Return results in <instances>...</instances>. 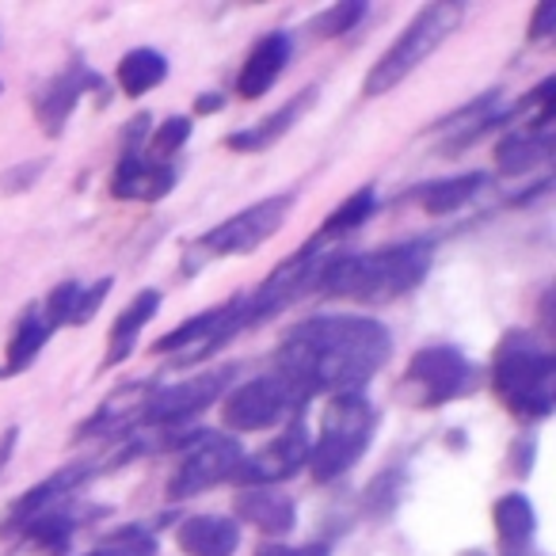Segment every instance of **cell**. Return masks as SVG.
Listing matches in <instances>:
<instances>
[{"mask_svg":"<svg viewBox=\"0 0 556 556\" xmlns=\"http://www.w3.org/2000/svg\"><path fill=\"white\" fill-rule=\"evenodd\" d=\"M477 386V366L465 358V351L450 343H434L412 355L408 370L401 378V396L412 408H442L472 393Z\"/></svg>","mask_w":556,"mask_h":556,"instance_id":"ba28073f","label":"cell"},{"mask_svg":"<svg viewBox=\"0 0 556 556\" xmlns=\"http://www.w3.org/2000/svg\"><path fill=\"white\" fill-rule=\"evenodd\" d=\"M548 35H556V4L541 0L538 9H533V16H530V27H526V39H530V42H545Z\"/></svg>","mask_w":556,"mask_h":556,"instance_id":"836d02e7","label":"cell"},{"mask_svg":"<svg viewBox=\"0 0 556 556\" xmlns=\"http://www.w3.org/2000/svg\"><path fill=\"white\" fill-rule=\"evenodd\" d=\"M225 108V96L222 92H202L199 100H194V115H214V111Z\"/></svg>","mask_w":556,"mask_h":556,"instance_id":"74e56055","label":"cell"},{"mask_svg":"<svg viewBox=\"0 0 556 556\" xmlns=\"http://www.w3.org/2000/svg\"><path fill=\"white\" fill-rule=\"evenodd\" d=\"M332 260L325 244L317 240H305L290 260H282L267 278H263L260 287L248 290L244 305H240V320H244V332L248 328H260L263 320L278 317L282 309H290L294 302H302L305 294L320 287V275H325V263Z\"/></svg>","mask_w":556,"mask_h":556,"instance_id":"8992f818","label":"cell"},{"mask_svg":"<svg viewBox=\"0 0 556 556\" xmlns=\"http://www.w3.org/2000/svg\"><path fill=\"white\" fill-rule=\"evenodd\" d=\"M58 325L47 317V309H42V302L27 305L24 313H20L16 328H12V340L4 343V363H0V381L4 378H20V374H27L35 363H39V355L47 351V343L54 340Z\"/></svg>","mask_w":556,"mask_h":556,"instance_id":"ffe728a7","label":"cell"},{"mask_svg":"<svg viewBox=\"0 0 556 556\" xmlns=\"http://www.w3.org/2000/svg\"><path fill=\"white\" fill-rule=\"evenodd\" d=\"M366 507H381L389 515V510L396 507V472H381L378 480L370 484V492H366Z\"/></svg>","mask_w":556,"mask_h":556,"instance_id":"e575fe53","label":"cell"},{"mask_svg":"<svg viewBox=\"0 0 556 556\" xmlns=\"http://www.w3.org/2000/svg\"><path fill=\"white\" fill-rule=\"evenodd\" d=\"M294 214V194H270L263 202H252L240 214L225 217L222 225H214L210 232H202L191 248H187V260H229V255H248L260 252L270 237H275L287 217Z\"/></svg>","mask_w":556,"mask_h":556,"instance_id":"52a82bcc","label":"cell"},{"mask_svg":"<svg viewBox=\"0 0 556 556\" xmlns=\"http://www.w3.org/2000/svg\"><path fill=\"white\" fill-rule=\"evenodd\" d=\"M88 472H96V465L80 462V465H70V469L50 472V477L39 480V484H31L9 507V515H4V522H0V533H4V538H9V533H20L35 515H42V510H50V507H58V503L73 500V492L85 484Z\"/></svg>","mask_w":556,"mask_h":556,"instance_id":"9a60e30c","label":"cell"},{"mask_svg":"<svg viewBox=\"0 0 556 556\" xmlns=\"http://www.w3.org/2000/svg\"><path fill=\"white\" fill-rule=\"evenodd\" d=\"M317 96H320V88L313 85V88H302L298 96H290L282 108L275 111V115H267V118H260L255 126H244V130H232L229 138H225V149L229 153H263V149H270L275 141H282L290 130H294L298 123L305 118V111L317 103Z\"/></svg>","mask_w":556,"mask_h":556,"instance_id":"ac0fdd59","label":"cell"},{"mask_svg":"<svg viewBox=\"0 0 556 556\" xmlns=\"http://www.w3.org/2000/svg\"><path fill=\"white\" fill-rule=\"evenodd\" d=\"M290 58H294V39L287 31H270L248 50L244 65L237 73V96L244 103L263 100V96L275 88V80L287 73Z\"/></svg>","mask_w":556,"mask_h":556,"instance_id":"2e32d148","label":"cell"},{"mask_svg":"<svg viewBox=\"0 0 556 556\" xmlns=\"http://www.w3.org/2000/svg\"><path fill=\"white\" fill-rule=\"evenodd\" d=\"M115 80H118V88H123V96L141 100V96H149L153 88H161L164 80H168V58L153 47L130 50V54L118 62Z\"/></svg>","mask_w":556,"mask_h":556,"instance_id":"4316f807","label":"cell"},{"mask_svg":"<svg viewBox=\"0 0 556 556\" xmlns=\"http://www.w3.org/2000/svg\"><path fill=\"white\" fill-rule=\"evenodd\" d=\"M366 16H370V9H366L363 0H348V4H332L328 12H320L309 31L317 35V39H340V35L355 31Z\"/></svg>","mask_w":556,"mask_h":556,"instance_id":"1f68e13d","label":"cell"},{"mask_svg":"<svg viewBox=\"0 0 556 556\" xmlns=\"http://www.w3.org/2000/svg\"><path fill=\"white\" fill-rule=\"evenodd\" d=\"M374 431H378V408L366 401V393L332 396L325 416H320V431L309 446L305 469L313 472L317 484H332L336 477H343L363 462Z\"/></svg>","mask_w":556,"mask_h":556,"instance_id":"5b68a950","label":"cell"},{"mask_svg":"<svg viewBox=\"0 0 556 556\" xmlns=\"http://www.w3.org/2000/svg\"><path fill=\"white\" fill-rule=\"evenodd\" d=\"M240 305H244V294H232L229 302H222V305H214V309L176 325L172 332H164L161 340L153 343V355H179V366L202 363V358L217 355L225 343H232L244 332Z\"/></svg>","mask_w":556,"mask_h":556,"instance_id":"7c38bea8","label":"cell"},{"mask_svg":"<svg viewBox=\"0 0 556 556\" xmlns=\"http://www.w3.org/2000/svg\"><path fill=\"white\" fill-rule=\"evenodd\" d=\"M96 515H103V507H88V503L65 500V503H58V507L42 510V515H35L31 522L20 530V538H27V545L39 548V553L62 556V553H70L73 533H77L85 522H92Z\"/></svg>","mask_w":556,"mask_h":556,"instance_id":"d6986e66","label":"cell"},{"mask_svg":"<svg viewBox=\"0 0 556 556\" xmlns=\"http://www.w3.org/2000/svg\"><path fill=\"white\" fill-rule=\"evenodd\" d=\"M553 156V130L545 134H507V138L495 141V168L503 176H522L533 172L538 164H545Z\"/></svg>","mask_w":556,"mask_h":556,"instance_id":"83f0119b","label":"cell"},{"mask_svg":"<svg viewBox=\"0 0 556 556\" xmlns=\"http://www.w3.org/2000/svg\"><path fill=\"white\" fill-rule=\"evenodd\" d=\"M484 187H488V172H462V176L424 184L416 191V199H419V206H424V214L446 217V214H457L462 206H469Z\"/></svg>","mask_w":556,"mask_h":556,"instance_id":"484cf974","label":"cell"},{"mask_svg":"<svg viewBox=\"0 0 556 556\" xmlns=\"http://www.w3.org/2000/svg\"><path fill=\"white\" fill-rule=\"evenodd\" d=\"M305 404L309 401H305L302 389H294L287 378H278V374H263V378L244 381V386H237L225 396L222 424L237 434L270 431V427L302 416Z\"/></svg>","mask_w":556,"mask_h":556,"instance_id":"9c48e42d","label":"cell"},{"mask_svg":"<svg viewBox=\"0 0 556 556\" xmlns=\"http://www.w3.org/2000/svg\"><path fill=\"white\" fill-rule=\"evenodd\" d=\"M191 141V118L187 115H172L164 118L161 126L149 130V141H146V156L149 161H161V164H172V156Z\"/></svg>","mask_w":556,"mask_h":556,"instance_id":"f546056e","label":"cell"},{"mask_svg":"<svg viewBox=\"0 0 556 556\" xmlns=\"http://www.w3.org/2000/svg\"><path fill=\"white\" fill-rule=\"evenodd\" d=\"M465 16H469V9L457 4V0L424 4V9L416 12V20L389 42L386 54L370 65V73H366V80H363V96H386V92H393L396 85H404V80L465 24Z\"/></svg>","mask_w":556,"mask_h":556,"instance_id":"277c9868","label":"cell"},{"mask_svg":"<svg viewBox=\"0 0 556 556\" xmlns=\"http://www.w3.org/2000/svg\"><path fill=\"white\" fill-rule=\"evenodd\" d=\"M111 287H115V278H111V275H103L100 282H92V287H85V290H80V302H77V317H73V328H85L88 320H92L96 313H100V305L108 302Z\"/></svg>","mask_w":556,"mask_h":556,"instance_id":"d6a6232c","label":"cell"},{"mask_svg":"<svg viewBox=\"0 0 556 556\" xmlns=\"http://www.w3.org/2000/svg\"><path fill=\"white\" fill-rule=\"evenodd\" d=\"M309 431H305L302 416L290 419V427L282 434H278L275 442H267L263 450H255L252 457L244 454V462L237 465V472H232V484L240 488H275L282 484V480H290L294 472L305 469V462H309Z\"/></svg>","mask_w":556,"mask_h":556,"instance_id":"5bb4252c","label":"cell"},{"mask_svg":"<svg viewBox=\"0 0 556 556\" xmlns=\"http://www.w3.org/2000/svg\"><path fill=\"white\" fill-rule=\"evenodd\" d=\"M176 164L149 161L146 153H123L111 176V194L123 202H161L176 187Z\"/></svg>","mask_w":556,"mask_h":556,"instance_id":"e0dca14e","label":"cell"},{"mask_svg":"<svg viewBox=\"0 0 556 556\" xmlns=\"http://www.w3.org/2000/svg\"><path fill=\"white\" fill-rule=\"evenodd\" d=\"M156 313H161V290H141V294L134 298V302L126 305L123 313H118L115 325H111V336H108V358H103L100 370H115V366H123L126 358L134 355L141 328H146L149 320L156 317Z\"/></svg>","mask_w":556,"mask_h":556,"instance_id":"d4e9b609","label":"cell"},{"mask_svg":"<svg viewBox=\"0 0 556 556\" xmlns=\"http://www.w3.org/2000/svg\"><path fill=\"white\" fill-rule=\"evenodd\" d=\"M50 161H27V164H20V168H12L9 176L0 179V191H9V194H16V191H27V187L35 184V179L42 176V168H47Z\"/></svg>","mask_w":556,"mask_h":556,"instance_id":"d590c367","label":"cell"},{"mask_svg":"<svg viewBox=\"0 0 556 556\" xmlns=\"http://www.w3.org/2000/svg\"><path fill=\"white\" fill-rule=\"evenodd\" d=\"M434 244L431 240H401V244L374 248V252L332 255L320 275V294L343 298L358 305H386L424 287L431 275Z\"/></svg>","mask_w":556,"mask_h":556,"instance_id":"7a4b0ae2","label":"cell"},{"mask_svg":"<svg viewBox=\"0 0 556 556\" xmlns=\"http://www.w3.org/2000/svg\"><path fill=\"white\" fill-rule=\"evenodd\" d=\"M240 522L255 526L267 538H287L298 526V507L290 495H282L278 488H240L232 500Z\"/></svg>","mask_w":556,"mask_h":556,"instance_id":"7402d4cb","label":"cell"},{"mask_svg":"<svg viewBox=\"0 0 556 556\" xmlns=\"http://www.w3.org/2000/svg\"><path fill=\"white\" fill-rule=\"evenodd\" d=\"M16 439H20V427H9V431H0V469L12 462V450H16Z\"/></svg>","mask_w":556,"mask_h":556,"instance_id":"f35d334b","label":"cell"},{"mask_svg":"<svg viewBox=\"0 0 556 556\" xmlns=\"http://www.w3.org/2000/svg\"><path fill=\"white\" fill-rule=\"evenodd\" d=\"M492 393L518 424H541L556 404V355L526 332L503 336L492 358Z\"/></svg>","mask_w":556,"mask_h":556,"instance_id":"3957f363","label":"cell"},{"mask_svg":"<svg viewBox=\"0 0 556 556\" xmlns=\"http://www.w3.org/2000/svg\"><path fill=\"white\" fill-rule=\"evenodd\" d=\"M149 393H153L149 381L123 386L80 424L77 439H115V434H126V431H134V427H141V412H146Z\"/></svg>","mask_w":556,"mask_h":556,"instance_id":"44dd1931","label":"cell"},{"mask_svg":"<svg viewBox=\"0 0 556 556\" xmlns=\"http://www.w3.org/2000/svg\"><path fill=\"white\" fill-rule=\"evenodd\" d=\"M374 214H378V191H374V187H358L355 194H348V199L325 217V225H320L313 240L328 248V244H336V240L351 237L355 229H363Z\"/></svg>","mask_w":556,"mask_h":556,"instance_id":"f1b7e54d","label":"cell"},{"mask_svg":"<svg viewBox=\"0 0 556 556\" xmlns=\"http://www.w3.org/2000/svg\"><path fill=\"white\" fill-rule=\"evenodd\" d=\"M156 553H161V545H156V538L146 526H126V530H118V533H108V538L85 556H156Z\"/></svg>","mask_w":556,"mask_h":556,"instance_id":"4dcf8cb0","label":"cell"},{"mask_svg":"<svg viewBox=\"0 0 556 556\" xmlns=\"http://www.w3.org/2000/svg\"><path fill=\"white\" fill-rule=\"evenodd\" d=\"M92 92H103V77L85 62V58L73 54L70 62H65L62 70L35 92V100H31L35 123L47 130V138H62L73 111H77V103Z\"/></svg>","mask_w":556,"mask_h":556,"instance_id":"4fadbf2b","label":"cell"},{"mask_svg":"<svg viewBox=\"0 0 556 556\" xmlns=\"http://www.w3.org/2000/svg\"><path fill=\"white\" fill-rule=\"evenodd\" d=\"M0 92H4V88H0Z\"/></svg>","mask_w":556,"mask_h":556,"instance_id":"ab89813d","label":"cell"},{"mask_svg":"<svg viewBox=\"0 0 556 556\" xmlns=\"http://www.w3.org/2000/svg\"><path fill=\"white\" fill-rule=\"evenodd\" d=\"M184 556H232L240 548V526L229 515H191L176 526Z\"/></svg>","mask_w":556,"mask_h":556,"instance_id":"603a6c76","label":"cell"},{"mask_svg":"<svg viewBox=\"0 0 556 556\" xmlns=\"http://www.w3.org/2000/svg\"><path fill=\"white\" fill-rule=\"evenodd\" d=\"M393 355V336L374 317H313L294 325L275 351V374L302 389L305 401L320 393H363Z\"/></svg>","mask_w":556,"mask_h":556,"instance_id":"6da1fadb","label":"cell"},{"mask_svg":"<svg viewBox=\"0 0 556 556\" xmlns=\"http://www.w3.org/2000/svg\"><path fill=\"white\" fill-rule=\"evenodd\" d=\"M255 556H332L328 541H305V545H282V541H270Z\"/></svg>","mask_w":556,"mask_h":556,"instance_id":"8d00e7d4","label":"cell"},{"mask_svg":"<svg viewBox=\"0 0 556 556\" xmlns=\"http://www.w3.org/2000/svg\"><path fill=\"white\" fill-rule=\"evenodd\" d=\"M492 526L500 538V556H530L533 533H538V510H533L530 495H500L492 503Z\"/></svg>","mask_w":556,"mask_h":556,"instance_id":"cb8c5ba5","label":"cell"},{"mask_svg":"<svg viewBox=\"0 0 556 556\" xmlns=\"http://www.w3.org/2000/svg\"><path fill=\"white\" fill-rule=\"evenodd\" d=\"M232 378H237V366L225 363L206 374H194V378H187V381H176V386H153V393H149V401H146V412H141V424L146 427L191 424L194 416L214 408V404L229 393Z\"/></svg>","mask_w":556,"mask_h":556,"instance_id":"8fae6325","label":"cell"},{"mask_svg":"<svg viewBox=\"0 0 556 556\" xmlns=\"http://www.w3.org/2000/svg\"><path fill=\"white\" fill-rule=\"evenodd\" d=\"M244 462V446L232 434H217V431H202L199 439L187 446L184 462L176 465V472L168 477V503H184L194 495L210 492V488L232 480L237 465Z\"/></svg>","mask_w":556,"mask_h":556,"instance_id":"30bf717a","label":"cell"}]
</instances>
